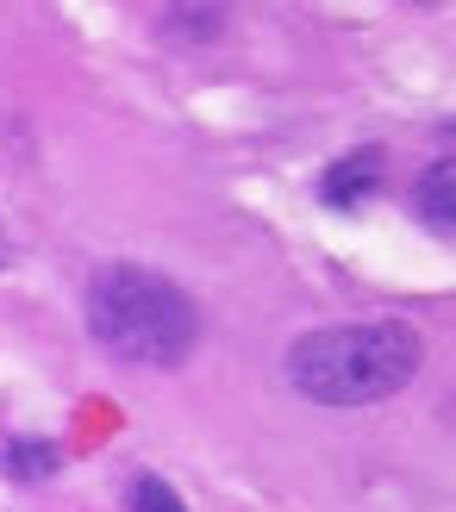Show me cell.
Segmentation results:
<instances>
[{
	"mask_svg": "<svg viewBox=\"0 0 456 512\" xmlns=\"http://www.w3.org/2000/svg\"><path fill=\"white\" fill-rule=\"evenodd\" d=\"M425 363V344L407 319H363L307 331L288 350V381L319 406H375L400 394Z\"/></svg>",
	"mask_w": 456,
	"mask_h": 512,
	"instance_id": "obj_1",
	"label": "cell"
},
{
	"mask_svg": "<svg viewBox=\"0 0 456 512\" xmlns=\"http://www.w3.org/2000/svg\"><path fill=\"white\" fill-rule=\"evenodd\" d=\"M88 331L125 363L175 369L200 338L194 300L144 263H107L88 281Z\"/></svg>",
	"mask_w": 456,
	"mask_h": 512,
	"instance_id": "obj_2",
	"label": "cell"
},
{
	"mask_svg": "<svg viewBox=\"0 0 456 512\" xmlns=\"http://www.w3.org/2000/svg\"><path fill=\"white\" fill-rule=\"evenodd\" d=\"M382 188V150L375 144H363V150H350V157H338L332 169H325V182H319V194H325V207H363V200Z\"/></svg>",
	"mask_w": 456,
	"mask_h": 512,
	"instance_id": "obj_3",
	"label": "cell"
},
{
	"mask_svg": "<svg viewBox=\"0 0 456 512\" xmlns=\"http://www.w3.org/2000/svg\"><path fill=\"white\" fill-rule=\"evenodd\" d=\"M419 213H425V225H432L438 238H450V213H456V163L444 157L438 169H425V182H419Z\"/></svg>",
	"mask_w": 456,
	"mask_h": 512,
	"instance_id": "obj_4",
	"label": "cell"
},
{
	"mask_svg": "<svg viewBox=\"0 0 456 512\" xmlns=\"http://www.w3.org/2000/svg\"><path fill=\"white\" fill-rule=\"evenodd\" d=\"M7 475L13 481H50L57 475V444H32V438L7 444Z\"/></svg>",
	"mask_w": 456,
	"mask_h": 512,
	"instance_id": "obj_5",
	"label": "cell"
},
{
	"mask_svg": "<svg viewBox=\"0 0 456 512\" xmlns=\"http://www.w3.org/2000/svg\"><path fill=\"white\" fill-rule=\"evenodd\" d=\"M125 506H132V512H188L182 500H175V488H169V481H157V475H132Z\"/></svg>",
	"mask_w": 456,
	"mask_h": 512,
	"instance_id": "obj_6",
	"label": "cell"
},
{
	"mask_svg": "<svg viewBox=\"0 0 456 512\" xmlns=\"http://www.w3.org/2000/svg\"><path fill=\"white\" fill-rule=\"evenodd\" d=\"M0 263H7V232H0Z\"/></svg>",
	"mask_w": 456,
	"mask_h": 512,
	"instance_id": "obj_7",
	"label": "cell"
}]
</instances>
